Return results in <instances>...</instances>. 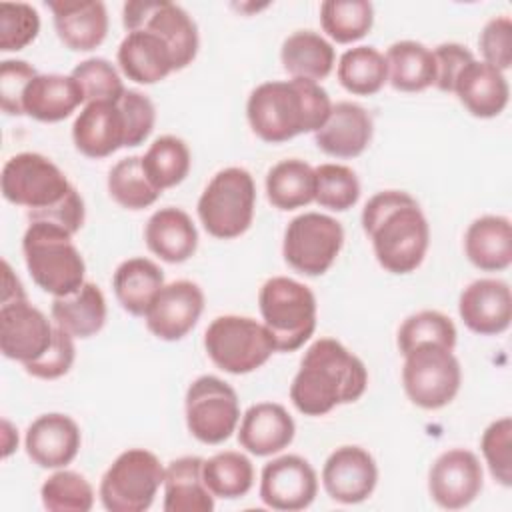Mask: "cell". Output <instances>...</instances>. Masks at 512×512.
I'll return each mask as SVG.
<instances>
[{"label":"cell","mask_w":512,"mask_h":512,"mask_svg":"<svg viewBox=\"0 0 512 512\" xmlns=\"http://www.w3.org/2000/svg\"><path fill=\"white\" fill-rule=\"evenodd\" d=\"M362 228L378 264L392 274L414 272L428 250L430 226L420 204L402 190L374 194L362 210Z\"/></svg>","instance_id":"cell-1"},{"label":"cell","mask_w":512,"mask_h":512,"mask_svg":"<svg viewBox=\"0 0 512 512\" xmlns=\"http://www.w3.org/2000/svg\"><path fill=\"white\" fill-rule=\"evenodd\" d=\"M368 384L364 362L334 338L316 340L290 384V400L304 416H324L340 404L356 402Z\"/></svg>","instance_id":"cell-2"},{"label":"cell","mask_w":512,"mask_h":512,"mask_svg":"<svg viewBox=\"0 0 512 512\" xmlns=\"http://www.w3.org/2000/svg\"><path fill=\"white\" fill-rule=\"evenodd\" d=\"M332 102L328 92L312 80H272L256 86L246 102L252 132L270 144L316 132L328 120Z\"/></svg>","instance_id":"cell-3"},{"label":"cell","mask_w":512,"mask_h":512,"mask_svg":"<svg viewBox=\"0 0 512 512\" xmlns=\"http://www.w3.org/2000/svg\"><path fill=\"white\" fill-rule=\"evenodd\" d=\"M26 268L38 288L66 296L86 280V264L72 242V234L50 222H30L22 238Z\"/></svg>","instance_id":"cell-4"},{"label":"cell","mask_w":512,"mask_h":512,"mask_svg":"<svg viewBox=\"0 0 512 512\" xmlns=\"http://www.w3.org/2000/svg\"><path fill=\"white\" fill-rule=\"evenodd\" d=\"M258 306L276 352L298 350L316 330V296L298 280L288 276L266 280L258 294Z\"/></svg>","instance_id":"cell-5"},{"label":"cell","mask_w":512,"mask_h":512,"mask_svg":"<svg viewBox=\"0 0 512 512\" xmlns=\"http://www.w3.org/2000/svg\"><path fill=\"white\" fill-rule=\"evenodd\" d=\"M256 186L248 170L230 166L212 176L198 198L204 230L220 240L242 236L254 218Z\"/></svg>","instance_id":"cell-6"},{"label":"cell","mask_w":512,"mask_h":512,"mask_svg":"<svg viewBox=\"0 0 512 512\" xmlns=\"http://www.w3.org/2000/svg\"><path fill=\"white\" fill-rule=\"evenodd\" d=\"M204 348L210 360L230 374L254 372L276 352L274 340L264 324L236 314L218 316L208 324Z\"/></svg>","instance_id":"cell-7"},{"label":"cell","mask_w":512,"mask_h":512,"mask_svg":"<svg viewBox=\"0 0 512 512\" xmlns=\"http://www.w3.org/2000/svg\"><path fill=\"white\" fill-rule=\"evenodd\" d=\"M164 466L144 448L122 452L100 480V500L110 512H144L164 486Z\"/></svg>","instance_id":"cell-8"},{"label":"cell","mask_w":512,"mask_h":512,"mask_svg":"<svg viewBox=\"0 0 512 512\" xmlns=\"http://www.w3.org/2000/svg\"><path fill=\"white\" fill-rule=\"evenodd\" d=\"M402 384L412 404L424 410L444 408L460 390V362L442 344H420L404 356Z\"/></svg>","instance_id":"cell-9"},{"label":"cell","mask_w":512,"mask_h":512,"mask_svg":"<svg viewBox=\"0 0 512 512\" xmlns=\"http://www.w3.org/2000/svg\"><path fill=\"white\" fill-rule=\"evenodd\" d=\"M186 426L204 444H222L236 432L240 422V400L236 390L218 376L196 378L184 398Z\"/></svg>","instance_id":"cell-10"},{"label":"cell","mask_w":512,"mask_h":512,"mask_svg":"<svg viewBox=\"0 0 512 512\" xmlns=\"http://www.w3.org/2000/svg\"><path fill=\"white\" fill-rule=\"evenodd\" d=\"M344 244L342 224L320 212H304L290 220L282 254L288 266L306 276H322L334 264Z\"/></svg>","instance_id":"cell-11"},{"label":"cell","mask_w":512,"mask_h":512,"mask_svg":"<svg viewBox=\"0 0 512 512\" xmlns=\"http://www.w3.org/2000/svg\"><path fill=\"white\" fill-rule=\"evenodd\" d=\"M0 188L10 204L42 210L60 202L74 186L46 156L38 152H20L6 160Z\"/></svg>","instance_id":"cell-12"},{"label":"cell","mask_w":512,"mask_h":512,"mask_svg":"<svg viewBox=\"0 0 512 512\" xmlns=\"http://www.w3.org/2000/svg\"><path fill=\"white\" fill-rule=\"evenodd\" d=\"M122 24L128 32L146 28L158 34L174 60V70H182L198 54V28L192 16L168 0H132L122 8Z\"/></svg>","instance_id":"cell-13"},{"label":"cell","mask_w":512,"mask_h":512,"mask_svg":"<svg viewBox=\"0 0 512 512\" xmlns=\"http://www.w3.org/2000/svg\"><path fill=\"white\" fill-rule=\"evenodd\" d=\"M52 340L54 326L26 296L0 302V348L6 358L28 364L40 358Z\"/></svg>","instance_id":"cell-14"},{"label":"cell","mask_w":512,"mask_h":512,"mask_svg":"<svg viewBox=\"0 0 512 512\" xmlns=\"http://www.w3.org/2000/svg\"><path fill=\"white\" fill-rule=\"evenodd\" d=\"M318 494V476L312 464L298 454H284L264 464L260 498L272 510L296 512L308 508Z\"/></svg>","instance_id":"cell-15"},{"label":"cell","mask_w":512,"mask_h":512,"mask_svg":"<svg viewBox=\"0 0 512 512\" xmlns=\"http://www.w3.org/2000/svg\"><path fill=\"white\" fill-rule=\"evenodd\" d=\"M482 476V464L474 452L452 448L434 460L428 490L438 506L458 510L476 500L482 490Z\"/></svg>","instance_id":"cell-16"},{"label":"cell","mask_w":512,"mask_h":512,"mask_svg":"<svg viewBox=\"0 0 512 512\" xmlns=\"http://www.w3.org/2000/svg\"><path fill=\"white\" fill-rule=\"evenodd\" d=\"M204 310V292L196 282L176 280L164 284L144 314L148 330L166 342L184 338Z\"/></svg>","instance_id":"cell-17"},{"label":"cell","mask_w":512,"mask_h":512,"mask_svg":"<svg viewBox=\"0 0 512 512\" xmlns=\"http://www.w3.org/2000/svg\"><path fill=\"white\" fill-rule=\"evenodd\" d=\"M378 482L372 454L360 446H340L324 462L322 484L326 494L340 504H358L370 498Z\"/></svg>","instance_id":"cell-18"},{"label":"cell","mask_w":512,"mask_h":512,"mask_svg":"<svg viewBox=\"0 0 512 512\" xmlns=\"http://www.w3.org/2000/svg\"><path fill=\"white\" fill-rule=\"evenodd\" d=\"M458 312L466 328L480 336H496L508 330L512 320V292L504 280L480 278L468 284L458 300Z\"/></svg>","instance_id":"cell-19"},{"label":"cell","mask_w":512,"mask_h":512,"mask_svg":"<svg viewBox=\"0 0 512 512\" xmlns=\"http://www.w3.org/2000/svg\"><path fill=\"white\" fill-rule=\"evenodd\" d=\"M82 444L78 424L60 412L38 416L26 430V454L40 468H64Z\"/></svg>","instance_id":"cell-20"},{"label":"cell","mask_w":512,"mask_h":512,"mask_svg":"<svg viewBox=\"0 0 512 512\" xmlns=\"http://www.w3.org/2000/svg\"><path fill=\"white\" fill-rule=\"evenodd\" d=\"M374 134L372 116L356 102L332 104L328 120L320 130L314 132L316 146L334 158H356L360 156Z\"/></svg>","instance_id":"cell-21"},{"label":"cell","mask_w":512,"mask_h":512,"mask_svg":"<svg viewBox=\"0 0 512 512\" xmlns=\"http://www.w3.org/2000/svg\"><path fill=\"white\" fill-rule=\"evenodd\" d=\"M54 16V28L66 48L90 52L98 48L108 34V12L100 0H58L48 2Z\"/></svg>","instance_id":"cell-22"},{"label":"cell","mask_w":512,"mask_h":512,"mask_svg":"<svg viewBox=\"0 0 512 512\" xmlns=\"http://www.w3.org/2000/svg\"><path fill=\"white\" fill-rule=\"evenodd\" d=\"M72 140L88 158H106L124 148L126 128L118 102H88L72 124Z\"/></svg>","instance_id":"cell-23"},{"label":"cell","mask_w":512,"mask_h":512,"mask_svg":"<svg viewBox=\"0 0 512 512\" xmlns=\"http://www.w3.org/2000/svg\"><path fill=\"white\" fill-rule=\"evenodd\" d=\"M296 424L288 410L276 402L250 406L238 430V442L254 456H270L284 450L294 440Z\"/></svg>","instance_id":"cell-24"},{"label":"cell","mask_w":512,"mask_h":512,"mask_svg":"<svg viewBox=\"0 0 512 512\" xmlns=\"http://www.w3.org/2000/svg\"><path fill=\"white\" fill-rule=\"evenodd\" d=\"M452 92L476 118H494L502 114L510 98L504 72L486 62H478L476 58L462 68Z\"/></svg>","instance_id":"cell-25"},{"label":"cell","mask_w":512,"mask_h":512,"mask_svg":"<svg viewBox=\"0 0 512 512\" xmlns=\"http://www.w3.org/2000/svg\"><path fill=\"white\" fill-rule=\"evenodd\" d=\"M116 58L124 76L138 84H156L174 72L166 42L146 28L128 32L118 46Z\"/></svg>","instance_id":"cell-26"},{"label":"cell","mask_w":512,"mask_h":512,"mask_svg":"<svg viewBox=\"0 0 512 512\" xmlns=\"http://www.w3.org/2000/svg\"><path fill=\"white\" fill-rule=\"evenodd\" d=\"M144 240L152 254L170 264L186 262L198 248V232L192 218L174 206L160 208L148 218Z\"/></svg>","instance_id":"cell-27"},{"label":"cell","mask_w":512,"mask_h":512,"mask_svg":"<svg viewBox=\"0 0 512 512\" xmlns=\"http://www.w3.org/2000/svg\"><path fill=\"white\" fill-rule=\"evenodd\" d=\"M84 102V92L72 76L38 74L24 92L22 108L34 120L60 122Z\"/></svg>","instance_id":"cell-28"},{"label":"cell","mask_w":512,"mask_h":512,"mask_svg":"<svg viewBox=\"0 0 512 512\" xmlns=\"http://www.w3.org/2000/svg\"><path fill=\"white\" fill-rule=\"evenodd\" d=\"M468 260L484 272H502L512 264V224L506 216L476 218L464 236Z\"/></svg>","instance_id":"cell-29"},{"label":"cell","mask_w":512,"mask_h":512,"mask_svg":"<svg viewBox=\"0 0 512 512\" xmlns=\"http://www.w3.org/2000/svg\"><path fill=\"white\" fill-rule=\"evenodd\" d=\"M200 456H182L164 470V512H212L214 494L202 478Z\"/></svg>","instance_id":"cell-30"},{"label":"cell","mask_w":512,"mask_h":512,"mask_svg":"<svg viewBox=\"0 0 512 512\" xmlns=\"http://www.w3.org/2000/svg\"><path fill=\"white\" fill-rule=\"evenodd\" d=\"M50 314L54 324L72 338H90L106 322V298L96 284L84 282L74 292L56 296Z\"/></svg>","instance_id":"cell-31"},{"label":"cell","mask_w":512,"mask_h":512,"mask_svg":"<svg viewBox=\"0 0 512 512\" xmlns=\"http://www.w3.org/2000/svg\"><path fill=\"white\" fill-rule=\"evenodd\" d=\"M162 286L164 272L156 262L142 256L124 260L112 276L114 294L132 316H144Z\"/></svg>","instance_id":"cell-32"},{"label":"cell","mask_w":512,"mask_h":512,"mask_svg":"<svg viewBox=\"0 0 512 512\" xmlns=\"http://www.w3.org/2000/svg\"><path fill=\"white\" fill-rule=\"evenodd\" d=\"M284 70L292 78L324 80L334 68V46L312 30H298L290 34L280 50Z\"/></svg>","instance_id":"cell-33"},{"label":"cell","mask_w":512,"mask_h":512,"mask_svg":"<svg viewBox=\"0 0 512 512\" xmlns=\"http://www.w3.org/2000/svg\"><path fill=\"white\" fill-rule=\"evenodd\" d=\"M388 82L400 92H422L436 80V62L430 48L414 40L394 42L386 54Z\"/></svg>","instance_id":"cell-34"},{"label":"cell","mask_w":512,"mask_h":512,"mask_svg":"<svg viewBox=\"0 0 512 512\" xmlns=\"http://www.w3.org/2000/svg\"><path fill=\"white\" fill-rule=\"evenodd\" d=\"M314 168L298 158L282 160L266 174V196L278 210H296L314 202Z\"/></svg>","instance_id":"cell-35"},{"label":"cell","mask_w":512,"mask_h":512,"mask_svg":"<svg viewBox=\"0 0 512 512\" xmlns=\"http://www.w3.org/2000/svg\"><path fill=\"white\" fill-rule=\"evenodd\" d=\"M338 82L356 96H372L388 82V66L382 52L374 46H356L338 60Z\"/></svg>","instance_id":"cell-36"},{"label":"cell","mask_w":512,"mask_h":512,"mask_svg":"<svg viewBox=\"0 0 512 512\" xmlns=\"http://www.w3.org/2000/svg\"><path fill=\"white\" fill-rule=\"evenodd\" d=\"M202 478L214 498L234 500L250 492L254 484V466L242 452L226 450L204 460Z\"/></svg>","instance_id":"cell-37"},{"label":"cell","mask_w":512,"mask_h":512,"mask_svg":"<svg viewBox=\"0 0 512 512\" xmlns=\"http://www.w3.org/2000/svg\"><path fill=\"white\" fill-rule=\"evenodd\" d=\"M190 164L192 158L186 142L170 134L156 138L142 156L144 172L160 192L180 184L188 176Z\"/></svg>","instance_id":"cell-38"},{"label":"cell","mask_w":512,"mask_h":512,"mask_svg":"<svg viewBox=\"0 0 512 512\" xmlns=\"http://www.w3.org/2000/svg\"><path fill=\"white\" fill-rule=\"evenodd\" d=\"M322 30L338 44L364 38L374 24V6L368 0H326L320 4Z\"/></svg>","instance_id":"cell-39"},{"label":"cell","mask_w":512,"mask_h":512,"mask_svg":"<svg viewBox=\"0 0 512 512\" xmlns=\"http://www.w3.org/2000/svg\"><path fill=\"white\" fill-rule=\"evenodd\" d=\"M110 196L128 210H142L152 206L162 194L146 176L142 156H128L118 160L108 172Z\"/></svg>","instance_id":"cell-40"},{"label":"cell","mask_w":512,"mask_h":512,"mask_svg":"<svg viewBox=\"0 0 512 512\" xmlns=\"http://www.w3.org/2000/svg\"><path fill=\"white\" fill-rule=\"evenodd\" d=\"M456 336V326L446 314L438 310H420L402 322L396 344L402 356L420 344H442L454 350Z\"/></svg>","instance_id":"cell-41"},{"label":"cell","mask_w":512,"mask_h":512,"mask_svg":"<svg viewBox=\"0 0 512 512\" xmlns=\"http://www.w3.org/2000/svg\"><path fill=\"white\" fill-rule=\"evenodd\" d=\"M40 498L50 512H88L94 506L90 482L74 470L54 472L40 488Z\"/></svg>","instance_id":"cell-42"},{"label":"cell","mask_w":512,"mask_h":512,"mask_svg":"<svg viewBox=\"0 0 512 512\" xmlns=\"http://www.w3.org/2000/svg\"><path fill=\"white\" fill-rule=\"evenodd\" d=\"M316 194L314 202L322 208L344 212L352 208L360 198V182L352 168L344 164H320L314 168Z\"/></svg>","instance_id":"cell-43"},{"label":"cell","mask_w":512,"mask_h":512,"mask_svg":"<svg viewBox=\"0 0 512 512\" xmlns=\"http://www.w3.org/2000/svg\"><path fill=\"white\" fill-rule=\"evenodd\" d=\"M82 88L84 100L88 102H118L126 88L120 74L106 58H88L74 66L70 74Z\"/></svg>","instance_id":"cell-44"},{"label":"cell","mask_w":512,"mask_h":512,"mask_svg":"<svg viewBox=\"0 0 512 512\" xmlns=\"http://www.w3.org/2000/svg\"><path fill=\"white\" fill-rule=\"evenodd\" d=\"M40 32V16L36 8L24 2L0 4V50L18 52L26 48Z\"/></svg>","instance_id":"cell-45"},{"label":"cell","mask_w":512,"mask_h":512,"mask_svg":"<svg viewBox=\"0 0 512 512\" xmlns=\"http://www.w3.org/2000/svg\"><path fill=\"white\" fill-rule=\"evenodd\" d=\"M488 470L496 482L512 486V420L508 416L492 422L480 440Z\"/></svg>","instance_id":"cell-46"},{"label":"cell","mask_w":512,"mask_h":512,"mask_svg":"<svg viewBox=\"0 0 512 512\" xmlns=\"http://www.w3.org/2000/svg\"><path fill=\"white\" fill-rule=\"evenodd\" d=\"M76 358V348H74V338L64 332L62 328L54 326V340L50 348L36 360L24 364V370L40 380H56L68 374Z\"/></svg>","instance_id":"cell-47"},{"label":"cell","mask_w":512,"mask_h":512,"mask_svg":"<svg viewBox=\"0 0 512 512\" xmlns=\"http://www.w3.org/2000/svg\"><path fill=\"white\" fill-rule=\"evenodd\" d=\"M118 106L124 116L126 146L132 148L142 144L152 134L156 122V108L152 100L138 90H126L118 100Z\"/></svg>","instance_id":"cell-48"},{"label":"cell","mask_w":512,"mask_h":512,"mask_svg":"<svg viewBox=\"0 0 512 512\" xmlns=\"http://www.w3.org/2000/svg\"><path fill=\"white\" fill-rule=\"evenodd\" d=\"M478 46L482 62L504 72L512 64V22L508 16H496L488 20L480 32Z\"/></svg>","instance_id":"cell-49"},{"label":"cell","mask_w":512,"mask_h":512,"mask_svg":"<svg viewBox=\"0 0 512 512\" xmlns=\"http://www.w3.org/2000/svg\"><path fill=\"white\" fill-rule=\"evenodd\" d=\"M38 72L24 60H4L0 64V106L10 116H24L22 98Z\"/></svg>","instance_id":"cell-50"},{"label":"cell","mask_w":512,"mask_h":512,"mask_svg":"<svg viewBox=\"0 0 512 512\" xmlns=\"http://www.w3.org/2000/svg\"><path fill=\"white\" fill-rule=\"evenodd\" d=\"M86 218L84 210V200L78 194L76 188H72L60 202L42 208V210H28V220L30 222H50L54 226L64 228L72 236L82 228Z\"/></svg>","instance_id":"cell-51"},{"label":"cell","mask_w":512,"mask_h":512,"mask_svg":"<svg viewBox=\"0 0 512 512\" xmlns=\"http://www.w3.org/2000/svg\"><path fill=\"white\" fill-rule=\"evenodd\" d=\"M436 62V80L434 86L442 92H452L454 82L462 68L474 60V54L456 42H444L432 50Z\"/></svg>","instance_id":"cell-52"},{"label":"cell","mask_w":512,"mask_h":512,"mask_svg":"<svg viewBox=\"0 0 512 512\" xmlns=\"http://www.w3.org/2000/svg\"><path fill=\"white\" fill-rule=\"evenodd\" d=\"M2 428H4V450H2V456L6 458V456H10V452L18 446V434L12 430V426H10L8 420L2 422Z\"/></svg>","instance_id":"cell-53"}]
</instances>
